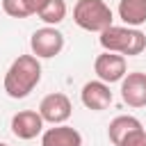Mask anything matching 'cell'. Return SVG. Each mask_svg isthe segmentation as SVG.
Masks as SVG:
<instances>
[{"label": "cell", "mask_w": 146, "mask_h": 146, "mask_svg": "<svg viewBox=\"0 0 146 146\" xmlns=\"http://www.w3.org/2000/svg\"><path fill=\"white\" fill-rule=\"evenodd\" d=\"M41 82V64L34 55H18L5 73V91L9 98H25Z\"/></svg>", "instance_id": "cell-1"}, {"label": "cell", "mask_w": 146, "mask_h": 146, "mask_svg": "<svg viewBox=\"0 0 146 146\" xmlns=\"http://www.w3.org/2000/svg\"><path fill=\"white\" fill-rule=\"evenodd\" d=\"M100 46L110 52H119V55H141L146 50V34L137 27H128V25H110L100 32Z\"/></svg>", "instance_id": "cell-2"}, {"label": "cell", "mask_w": 146, "mask_h": 146, "mask_svg": "<svg viewBox=\"0 0 146 146\" xmlns=\"http://www.w3.org/2000/svg\"><path fill=\"white\" fill-rule=\"evenodd\" d=\"M73 21L87 32H103L112 25L114 16L105 0H78L73 7Z\"/></svg>", "instance_id": "cell-3"}, {"label": "cell", "mask_w": 146, "mask_h": 146, "mask_svg": "<svg viewBox=\"0 0 146 146\" xmlns=\"http://www.w3.org/2000/svg\"><path fill=\"white\" fill-rule=\"evenodd\" d=\"M107 135L114 146H146V128L130 114L114 116L107 125Z\"/></svg>", "instance_id": "cell-4"}, {"label": "cell", "mask_w": 146, "mask_h": 146, "mask_svg": "<svg viewBox=\"0 0 146 146\" xmlns=\"http://www.w3.org/2000/svg\"><path fill=\"white\" fill-rule=\"evenodd\" d=\"M30 48H32V55L34 57L50 59V57H55V55L62 52V48H64V34L55 25L39 27L32 34V39H30Z\"/></svg>", "instance_id": "cell-5"}, {"label": "cell", "mask_w": 146, "mask_h": 146, "mask_svg": "<svg viewBox=\"0 0 146 146\" xmlns=\"http://www.w3.org/2000/svg\"><path fill=\"white\" fill-rule=\"evenodd\" d=\"M71 112H73V105H71L68 96L59 94V91L43 96V100L39 103V114H41L43 123H52V125L66 123L71 119Z\"/></svg>", "instance_id": "cell-6"}, {"label": "cell", "mask_w": 146, "mask_h": 146, "mask_svg": "<svg viewBox=\"0 0 146 146\" xmlns=\"http://www.w3.org/2000/svg\"><path fill=\"white\" fill-rule=\"evenodd\" d=\"M94 71L98 75V80L112 84V82H121V78L125 75V57L119 52H100L94 62Z\"/></svg>", "instance_id": "cell-7"}, {"label": "cell", "mask_w": 146, "mask_h": 146, "mask_svg": "<svg viewBox=\"0 0 146 146\" xmlns=\"http://www.w3.org/2000/svg\"><path fill=\"white\" fill-rule=\"evenodd\" d=\"M121 98L128 107H146V73H125L121 78Z\"/></svg>", "instance_id": "cell-8"}, {"label": "cell", "mask_w": 146, "mask_h": 146, "mask_svg": "<svg viewBox=\"0 0 146 146\" xmlns=\"http://www.w3.org/2000/svg\"><path fill=\"white\" fill-rule=\"evenodd\" d=\"M80 98H82V105L87 110H94V112H100V110H107L112 105V89L107 82L103 80H91L82 87L80 91Z\"/></svg>", "instance_id": "cell-9"}, {"label": "cell", "mask_w": 146, "mask_h": 146, "mask_svg": "<svg viewBox=\"0 0 146 146\" xmlns=\"http://www.w3.org/2000/svg\"><path fill=\"white\" fill-rule=\"evenodd\" d=\"M11 132L18 139H34L36 135L43 132V119L34 110H21L11 116Z\"/></svg>", "instance_id": "cell-10"}, {"label": "cell", "mask_w": 146, "mask_h": 146, "mask_svg": "<svg viewBox=\"0 0 146 146\" xmlns=\"http://www.w3.org/2000/svg\"><path fill=\"white\" fill-rule=\"evenodd\" d=\"M41 146H82V135L75 128L59 123L41 132Z\"/></svg>", "instance_id": "cell-11"}, {"label": "cell", "mask_w": 146, "mask_h": 146, "mask_svg": "<svg viewBox=\"0 0 146 146\" xmlns=\"http://www.w3.org/2000/svg\"><path fill=\"white\" fill-rule=\"evenodd\" d=\"M119 18L128 27L146 23V0H119Z\"/></svg>", "instance_id": "cell-12"}, {"label": "cell", "mask_w": 146, "mask_h": 146, "mask_svg": "<svg viewBox=\"0 0 146 146\" xmlns=\"http://www.w3.org/2000/svg\"><path fill=\"white\" fill-rule=\"evenodd\" d=\"M48 0H2V9L11 18H27L32 14H39V9Z\"/></svg>", "instance_id": "cell-13"}, {"label": "cell", "mask_w": 146, "mask_h": 146, "mask_svg": "<svg viewBox=\"0 0 146 146\" xmlns=\"http://www.w3.org/2000/svg\"><path fill=\"white\" fill-rule=\"evenodd\" d=\"M46 25H59L64 18H66V2L64 0H48L39 14H36Z\"/></svg>", "instance_id": "cell-14"}, {"label": "cell", "mask_w": 146, "mask_h": 146, "mask_svg": "<svg viewBox=\"0 0 146 146\" xmlns=\"http://www.w3.org/2000/svg\"><path fill=\"white\" fill-rule=\"evenodd\" d=\"M0 146H9V144H5V141H0Z\"/></svg>", "instance_id": "cell-15"}]
</instances>
